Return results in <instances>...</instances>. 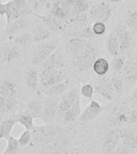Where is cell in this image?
Returning a JSON list of instances; mask_svg holds the SVG:
<instances>
[{"instance_id":"obj_1","label":"cell","mask_w":137,"mask_h":154,"mask_svg":"<svg viewBox=\"0 0 137 154\" xmlns=\"http://www.w3.org/2000/svg\"><path fill=\"white\" fill-rule=\"evenodd\" d=\"M75 0H54L50 6V14L58 19H74L75 14L73 6Z\"/></svg>"},{"instance_id":"obj_2","label":"cell","mask_w":137,"mask_h":154,"mask_svg":"<svg viewBox=\"0 0 137 154\" xmlns=\"http://www.w3.org/2000/svg\"><path fill=\"white\" fill-rule=\"evenodd\" d=\"M61 96H46L43 101V116L42 119L46 124L51 122L57 115L59 107Z\"/></svg>"},{"instance_id":"obj_3","label":"cell","mask_w":137,"mask_h":154,"mask_svg":"<svg viewBox=\"0 0 137 154\" xmlns=\"http://www.w3.org/2000/svg\"><path fill=\"white\" fill-rule=\"evenodd\" d=\"M96 52L95 48L88 43L84 51L79 56L73 59V62L80 71H87L91 66H93L94 62L96 61Z\"/></svg>"},{"instance_id":"obj_4","label":"cell","mask_w":137,"mask_h":154,"mask_svg":"<svg viewBox=\"0 0 137 154\" xmlns=\"http://www.w3.org/2000/svg\"><path fill=\"white\" fill-rule=\"evenodd\" d=\"M57 46V41H52L38 46L35 50L31 63L34 65H41L55 52Z\"/></svg>"},{"instance_id":"obj_5","label":"cell","mask_w":137,"mask_h":154,"mask_svg":"<svg viewBox=\"0 0 137 154\" xmlns=\"http://www.w3.org/2000/svg\"><path fill=\"white\" fill-rule=\"evenodd\" d=\"M65 75L59 69L42 70L39 75V84L44 88L64 81Z\"/></svg>"},{"instance_id":"obj_6","label":"cell","mask_w":137,"mask_h":154,"mask_svg":"<svg viewBox=\"0 0 137 154\" xmlns=\"http://www.w3.org/2000/svg\"><path fill=\"white\" fill-rule=\"evenodd\" d=\"M112 14V11L109 5L104 2H101L98 4L94 5L89 10V16L93 21L105 23L110 19Z\"/></svg>"},{"instance_id":"obj_7","label":"cell","mask_w":137,"mask_h":154,"mask_svg":"<svg viewBox=\"0 0 137 154\" xmlns=\"http://www.w3.org/2000/svg\"><path fill=\"white\" fill-rule=\"evenodd\" d=\"M115 34L120 44V55H123L131 48L133 42V35L127 26L123 24H120L116 27Z\"/></svg>"},{"instance_id":"obj_8","label":"cell","mask_w":137,"mask_h":154,"mask_svg":"<svg viewBox=\"0 0 137 154\" xmlns=\"http://www.w3.org/2000/svg\"><path fill=\"white\" fill-rule=\"evenodd\" d=\"M122 137V130L113 129L106 135L103 143V154H113L120 144Z\"/></svg>"},{"instance_id":"obj_9","label":"cell","mask_w":137,"mask_h":154,"mask_svg":"<svg viewBox=\"0 0 137 154\" xmlns=\"http://www.w3.org/2000/svg\"><path fill=\"white\" fill-rule=\"evenodd\" d=\"M29 26H30V19L28 17L19 18L7 26L5 34L9 37L10 39H11L19 34L27 31Z\"/></svg>"},{"instance_id":"obj_10","label":"cell","mask_w":137,"mask_h":154,"mask_svg":"<svg viewBox=\"0 0 137 154\" xmlns=\"http://www.w3.org/2000/svg\"><path fill=\"white\" fill-rule=\"evenodd\" d=\"M79 96V90L77 88H74L67 92H64L60 97L59 107L58 113L64 114L73 105V103L75 102Z\"/></svg>"},{"instance_id":"obj_11","label":"cell","mask_w":137,"mask_h":154,"mask_svg":"<svg viewBox=\"0 0 137 154\" xmlns=\"http://www.w3.org/2000/svg\"><path fill=\"white\" fill-rule=\"evenodd\" d=\"M103 107L96 100H91L87 107L82 112L79 116V120L83 123H87L97 117L103 110Z\"/></svg>"},{"instance_id":"obj_12","label":"cell","mask_w":137,"mask_h":154,"mask_svg":"<svg viewBox=\"0 0 137 154\" xmlns=\"http://www.w3.org/2000/svg\"><path fill=\"white\" fill-rule=\"evenodd\" d=\"M87 44L88 43L84 38L80 37L71 38L67 43V50L70 55H72V57L75 59L84 51Z\"/></svg>"},{"instance_id":"obj_13","label":"cell","mask_w":137,"mask_h":154,"mask_svg":"<svg viewBox=\"0 0 137 154\" xmlns=\"http://www.w3.org/2000/svg\"><path fill=\"white\" fill-rule=\"evenodd\" d=\"M19 55V50L15 47H0V66L13 62Z\"/></svg>"},{"instance_id":"obj_14","label":"cell","mask_w":137,"mask_h":154,"mask_svg":"<svg viewBox=\"0 0 137 154\" xmlns=\"http://www.w3.org/2000/svg\"><path fill=\"white\" fill-rule=\"evenodd\" d=\"M18 93V86L12 80L5 79L0 83V96L12 99Z\"/></svg>"},{"instance_id":"obj_15","label":"cell","mask_w":137,"mask_h":154,"mask_svg":"<svg viewBox=\"0 0 137 154\" xmlns=\"http://www.w3.org/2000/svg\"><path fill=\"white\" fill-rule=\"evenodd\" d=\"M94 90L96 93H98L103 98L108 100L111 101L115 96V90L113 88L112 84L110 82H106L103 84H96L94 87Z\"/></svg>"},{"instance_id":"obj_16","label":"cell","mask_w":137,"mask_h":154,"mask_svg":"<svg viewBox=\"0 0 137 154\" xmlns=\"http://www.w3.org/2000/svg\"><path fill=\"white\" fill-rule=\"evenodd\" d=\"M123 79L127 81H135L137 79V63L135 60H128L125 62L122 70Z\"/></svg>"},{"instance_id":"obj_17","label":"cell","mask_w":137,"mask_h":154,"mask_svg":"<svg viewBox=\"0 0 137 154\" xmlns=\"http://www.w3.org/2000/svg\"><path fill=\"white\" fill-rule=\"evenodd\" d=\"M82 113L80 97H78L73 105L63 114V120L66 122H74L79 119Z\"/></svg>"},{"instance_id":"obj_18","label":"cell","mask_w":137,"mask_h":154,"mask_svg":"<svg viewBox=\"0 0 137 154\" xmlns=\"http://www.w3.org/2000/svg\"><path fill=\"white\" fill-rule=\"evenodd\" d=\"M42 70L45 69H59L62 66V57L59 53L55 51L47 60L41 64Z\"/></svg>"},{"instance_id":"obj_19","label":"cell","mask_w":137,"mask_h":154,"mask_svg":"<svg viewBox=\"0 0 137 154\" xmlns=\"http://www.w3.org/2000/svg\"><path fill=\"white\" fill-rule=\"evenodd\" d=\"M28 115L34 119H42L43 116V101L31 100L26 106V112Z\"/></svg>"},{"instance_id":"obj_20","label":"cell","mask_w":137,"mask_h":154,"mask_svg":"<svg viewBox=\"0 0 137 154\" xmlns=\"http://www.w3.org/2000/svg\"><path fill=\"white\" fill-rule=\"evenodd\" d=\"M16 123H18L17 118L2 120L0 123V139H8L11 136L12 129Z\"/></svg>"},{"instance_id":"obj_21","label":"cell","mask_w":137,"mask_h":154,"mask_svg":"<svg viewBox=\"0 0 137 154\" xmlns=\"http://www.w3.org/2000/svg\"><path fill=\"white\" fill-rule=\"evenodd\" d=\"M32 43H38L47 40L50 36V31L43 26H36L31 31Z\"/></svg>"},{"instance_id":"obj_22","label":"cell","mask_w":137,"mask_h":154,"mask_svg":"<svg viewBox=\"0 0 137 154\" xmlns=\"http://www.w3.org/2000/svg\"><path fill=\"white\" fill-rule=\"evenodd\" d=\"M67 81H62L61 83L56 84L53 86H50L47 88H45L43 91V94L46 96H50V97H54V96H61L62 94L64 93L65 91L67 88Z\"/></svg>"},{"instance_id":"obj_23","label":"cell","mask_w":137,"mask_h":154,"mask_svg":"<svg viewBox=\"0 0 137 154\" xmlns=\"http://www.w3.org/2000/svg\"><path fill=\"white\" fill-rule=\"evenodd\" d=\"M120 142L128 150L135 149L137 147L136 135L127 131H122V137Z\"/></svg>"},{"instance_id":"obj_24","label":"cell","mask_w":137,"mask_h":154,"mask_svg":"<svg viewBox=\"0 0 137 154\" xmlns=\"http://www.w3.org/2000/svg\"><path fill=\"white\" fill-rule=\"evenodd\" d=\"M11 2L14 8L19 11L21 18L28 17L32 14L33 10L30 7L26 0H11Z\"/></svg>"},{"instance_id":"obj_25","label":"cell","mask_w":137,"mask_h":154,"mask_svg":"<svg viewBox=\"0 0 137 154\" xmlns=\"http://www.w3.org/2000/svg\"><path fill=\"white\" fill-rule=\"evenodd\" d=\"M107 49L109 55L112 57H116L120 55V44L115 34L110 35L107 41Z\"/></svg>"},{"instance_id":"obj_26","label":"cell","mask_w":137,"mask_h":154,"mask_svg":"<svg viewBox=\"0 0 137 154\" xmlns=\"http://www.w3.org/2000/svg\"><path fill=\"white\" fill-rule=\"evenodd\" d=\"M26 84L29 88L37 90L39 85V76L34 68H29L26 72Z\"/></svg>"},{"instance_id":"obj_27","label":"cell","mask_w":137,"mask_h":154,"mask_svg":"<svg viewBox=\"0 0 137 154\" xmlns=\"http://www.w3.org/2000/svg\"><path fill=\"white\" fill-rule=\"evenodd\" d=\"M93 70L98 75H104L109 70V63L104 58H99L93 63Z\"/></svg>"},{"instance_id":"obj_28","label":"cell","mask_w":137,"mask_h":154,"mask_svg":"<svg viewBox=\"0 0 137 154\" xmlns=\"http://www.w3.org/2000/svg\"><path fill=\"white\" fill-rule=\"evenodd\" d=\"M7 3V11H6V18H7V26L8 25L13 23L14 20L21 18L20 14H19V11H17L14 7L13 6L11 0H10L8 2H6Z\"/></svg>"},{"instance_id":"obj_29","label":"cell","mask_w":137,"mask_h":154,"mask_svg":"<svg viewBox=\"0 0 137 154\" xmlns=\"http://www.w3.org/2000/svg\"><path fill=\"white\" fill-rule=\"evenodd\" d=\"M36 16L40 18L44 22V23L47 26L48 28H50L52 31H60L62 29V26L59 23L57 19L53 15H51V14L50 15H46V16H42V15L36 14Z\"/></svg>"},{"instance_id":"obj_30","label":"cell","mask_w":137,"mask_h":154,"mask_svg":"<svg viewBox=\"0 0 137 154\" xmlns=\"http://www.w3.org/2000/svg\"><path fill=\"white\" fill-rule=\"evenodd\" d=\"M32 38L31 31H26L15 36L14 38V42L16 45L25 47L32 43Z\"/></svg>"},{"instance_id":"obj_31","label":"cell","mask_w":137,"mask_h":154,"mask_svg":"<svg viewBox=\"0 0 137 154\" xmlns=\"http://www.w3.org/2000/svg\"><path fill=\"white\" fill-rule=\"evenodd\" d=\"M7 140V148L5 149V151L2 152V154H16L20 149L18 139H15L14 137L11 136Z\"/></svg>"},{"instance_id":"obj_32","label":"cell","mask_w":137,"mask_h":154,"mask_svg":"<svg viewBox=\"0 0 137 154\" xmlns=\"http://www.w3.org/2000/svg\"><path fill=\"white\" fill-rule=\"evenodd\" d=\"M17 120L18 123L23 125L26 130L31 131L34 129V118L31 116L28 115L27 113L19 115L17 117Z\"/></svg>"},{"instance_id":"obj_33","label":"cell","mask_w":137,"mask_h":154,"mask_svg":"<svg viewBox=\"0 0 137 154\" xmlns=\"http://www.w3.org/2000/svg\"><path fill=\"white\" fill-rule=\"evenodd\" d=\"M90 10V3L88 0H75L73 6V11L77 14H85Z\"/></svg>"},{"instance_id":"obj_34","label":"cell","mask_w":137,"mask_h":154,"mask_svg":"<svg viewBox=\"0 0 137 154\" xmlns=\"http://www.w3.org/2000/svg\"><path fill=\"white\" fill-rule=\"evenodd\" d=\"M14 107V101L12 99L0 96V115L9 112Z\"/></svg>"},{"instance_id":"obj_35","label":"cell","mask_w":137,"mask_h":154,"mask_svg":"<svg viewBox=\"0 0 137 154\" xmlns=\"http://www.w3.org/2000/svg\"><path fill=\"white\" fill-rule=\"evenodd\" d=\"M126 25L131 30H137V11H130L126 19Z\"/></svg>"},{"instance_id":"obj_36","label":"cell","mask_w":137,"mask_h":154,"mask_svg":"<svg viewBox=\"0 0 137 154\" xmlns=\"http://www.w3.org/2000/svg\"><path fill=\"white\" fill-rule=\"evenodd\" d=\"M111 83L115 91L118 94H121L123 91V79L119 76H113L111 79Z\"/></svg>"},{"instance_id":"obj_37","label":"cell","mask_w":137,"mask_h":154,"mask_svg":"<svg viewBox=\"0 0 137 154\" xmlns=\"http://www.w3.org/2000/svg\"><path fill=\"white\" fill-rule=\"evenodd\" d=\"M31 131H29V130H25L21 135H20V137H19V139H18V142H19V144L20 148H24V147H26L27 144L31 142Z\"/></svg>"},{"instance_id":"obj_38","label":"cell","mask_w":137,"mask_h":154,"mask_svg":"<svg viewBox=\"0 0 137 154\" xmlns=\"http://www.w3.org/2000/svg\"><path fill=\"white\" fill-rule=\"evenodd\" d=\"M125 58L123 55H118L114 58L112 61V68L115 72H122L125 64Z\"/></svg>"},{"instance_id":"obj_39","label":"cell","mask_w":137,"mask_h":154,"mask_svg":"<svg viewBox=\"0 0 137 154\" xmlns=\"http://www.w3.org/2000/svg\"><path fill=\"white\" fill-rule=\"evenodd\" d=\"M92 31L96 35H101L105 33L106 25L102 22H96L92 26Z\"/></svg>"},{"instance_id":"obj_40","label":"cell","mask_w":137,"mask_h":154,"mask_svg":"<svg viewBox=\"0 0 137 154\" xmlns=\"http://www.w3.org/2000/svg\"><path fill=\"white\" fill-rule=\"evenodd\" d=\"M95 90H94V87L91 86V84H85L84 86L82 87L80 92L81 95L86 98H90L91 99L93 96V93Z\"/></svg>"},{"instance_id":"obj_41","label":"cell","mask_w":137,"mask_h":154,"mask_svg":"<svg viewBox=\"0 0 137 154\" xmlns=\"http://www.w3.org/2000/svg\"><path fill=\"white\" fill-rule=\"evenodd\" d=\"M93 31H92V27L91 26H87V27H84L81 31V35H80V38H91L92 36L94 35Z\"/></svg>"},{"instance_id":"obj_42","label":"cell","mask_w":137,"mask_h":154,"mask_svg":"<svg viewBox=\"0 0 137 154\" xmlns=\"http://www.w3.org/2000/svg\"><path fill=\"white\" fill-rule=\"evenodd\" d=\"M128 123H137V109L133 108L128 114Z\"/></svg>"},{"instance_id":"obj_43","label":"cell","mask_w":137,"mask_h":154,"mask_svg":"<svg viewBox=\"0 0 137 154\" xmlns=\"http://www.w3.org/2000/svg\"><path fill=\"white\" fill-rule=\"evenodd\" d=\"M129 151L130 150H128L126 147L123 146L122 144H120L118 145V147L116 148L115 151L114 152L113 154H128Z\"/></svg>"},{"instance_id":"obj_44","label":"cell","mask_w":137,"mask_h":154,"mask_svg":"<svg viewBox=\"0 0 137 154\" xmlns=\"http://www.w3.org/2000/svg\"><path fill=\"white\" fill-rule=\"evenodd\" d=\"M26 2H27L30 7L33 11H39V10H41L37 0H26Z\"/></svg>"},{"instance_id":"obj_45","label":"cell","mask_w":137,"mask_h":154,"mask_svg":"<svg viewBox=\"0 0 137 154\" xmlns=\"http://www.w3.org/2000/svg\"><path fill=\"white\" fill-rule=\"evenodd\" d=\"M7 11V3L0 2V16L5 15Z\"/></svg>"},{"instance_id":"obj_46","label":"cell","mask_w":137,"mask_h":154,"mask_svg":"<svg viewBox=\"0 0 137 154\" xmlns=\"http://www.w3.org/2000/svg\"><path fill=\"white\" fill-rule=\"evenodd\" d=\"M38 2V5L41 9H43L45 7H47V5L49 4V0H37Z\"/></svg>"},{"instance_id":"obj_47","label":"cell","mask_w":137,"mask_h":154,"mask_svg":"<svg viewBox=\"0 0 137 154\" xmlns=\"http://www.w3.org/2000/svg\"><path fill=\"white\" fill-rule=\"evenodd\" d=\"M131 98H132V100H137V86L135 88L134 90H133V91L132 92Z\"/></svg>"},{"instance_id":"obj_48","label":"cell","mask_w":137,"mask_h":154,"mask_svg":"<svg viewBox=\"0 0 137 154\" xmlns=\"http://www.w3.org/2000/svg\"><path fill=\"white\" fill-rule=\"evenodd\" d=\"M133 58H134V60L137 63V49L134 51V54H133Z\"/></svg>"},{"instance_id":"obj_49","label":"cell","mask_w":137,"mask_h":154,"mask_svg":"<svg viewBox=\"0 0 137 154\" xmlns=\"http://www.w3.org/2000/svg\"><path fill=\"white\" fill-rule=\"evenodd\" d=\"M109 2H119L120 1H122V0H108Z\"/></svg>"},{"instance_id":"obj_50","label":"cell","mask_w":137,"mask_h":154,"mask_svg":"<svg viewBox=\"0 0 137 154\" xmlns=\"http://www.w3.org/2000/svg\"><path fill=\"white\" fill-rule=\"evenodd\" d=\"M2 116L0 115V123L2 122Z\"/></svg>"},{"instance_id":"obj_51","label":"cell","mask_w":137,"mask_h":154,"mask_svg":"<svg viewBox=\"0 0 137 154\" xmlns=\"http://www.w3.org/2000/svg\"><path fill=\"white\" fill-rule=\"evenodd\" d=\"M2 2V0H0V2Z\"/></svg>"},{"instance_id":"obj_52","label":"cell","mask_w":137,"mask_h":154,"mask_svg":"<svg viewBox=\"0 0 137 154\" xmlns=\"http://www.w3.org/2000/svg\"><path fill=\"white\" fill-rule=\"evenodd\" d=\"M133 1H137V0H133Z\"/></svg>"}]
</instances>
